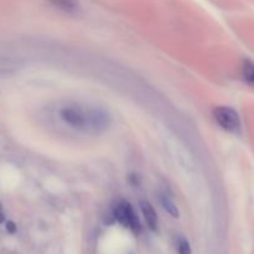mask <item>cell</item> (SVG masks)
<instances>
[{
    "label": "cell",
    "mask_w": 254,
    "mask_h": 254,
    "mask_svg": "<svg viewBox=\"0 0 254 254\" xmlns=\"http://www.w3.org/2000/svg\"><path fill=\"white\" fill-rule=\"evenodd\" d=\"M113 215L114 218H116L122 226L130 228L135 235H139V233H140V222H139L138 216L135 215L130 203L127 202V201H121L119 203H117V206L113 210Z\"/></svg>",
    "instance_id": "cell-1"
},
{
    "label": "cell",
    "mask_w": 254,
    "mask_h": 254,
    "mask_svg": "<svg viewBox=\"0 0 254 254\" xmlns=\"http://www.w3.org/2000/svg\"><path fill=\"white\" fill-rule=\"evenodd\" d=\"M213 117L220 127L225 130L235 133L241 128V119L237 112L231 107L221 106L213 109Z\"/></svg>",
    "instance_id": "cell-2"
},
{
    "label": "cell",
    "mask_w": 254,
    "mask_h": 254,
    "mask_svg": "<svg viewBox=\"0 0 254 254\" xmlns=\"http://www.w3.org/2000/svg\"><path fill=\"white\" fill-rule=\"evenodd\" d=\"M61 118L74 129L87 128V114L78 107H64L60 112Z\"/></svg>",
    "instance_id": "cell-3"
},
{
    "label": "cell",
    "mask_w": 254,
    "mask_h": 254,
    "mask_svg": "<svg viewBox=\"0 0 254 254\" xmlns=\"http://www.w3.org/2000/svg\"><path fill=\"white\" fill-rule=\"evenodd\" d=\"M87 128L93 129L94 131H102L106 130L109 126V118L108 113L103 109H92L88 114H87Z\"/></svg>",
    "instance_id": "cell-4"
},
{
    "label": "cell",
    "mask_w": 254,
    "mask_h": 254,
    "mask_svg": "<svg viewBox=\"0 0 254 254\" xmlns=\"http://www.w3.org/2000/svg\"><path fill=\"white\" fill-rule=\"evenodd\" d=\"M139 207H140L141 212H143V216L145 218L146 225L149 226V228L151 231L158 230V215H156L151 203L146 200H140L139 201Z\"/></svg>",
    "instance_id": "cell-5"
},
{
    "label": "cell",
    "mask_w": 254,
    "mask_h": 254,
    "mask_svg": "<svg viewBox=\"0 0 254 254\" xmlns=\"http://www.w3.org/2000/svg\"><path fill=\"white\" fill-rule=\"evenodd\" d=\"M159 196H160L159 198H160V202H161V205H163L164 210H165L169 215L173 216L174 218H178L180 213H179V210H178V207L175 206V203L170 200V197H169L166 193H160Z\"/></svg>",
    "instance_id": "cell-6"
},
{
    "label": "cell",
    "mask_w": 254,
    "mask_h": 254,
    "mask_svg": "<svg viewBox=\"0 0 254 254\" xmlns=\"http://www.w3.org/2000/svg\"><path fill=\"white\" fill-rule=\"evenodd\" d=\"M49 1L55 7H57L60 10H64V11L72 12L74 10H77V7H78V4H77L76 0H49Z\"/></svg>",
    "instance_id": "cell-7"
},
{
    "label": "cell",
    "mask_w": 254,
    "mask_h": 254,
    "mask_svg": "<svg viewBox=\"0 0 254 254\" xmlns=\"http://www.w3.org/2000/svg\"><path fill=\"white\" fill-rule=\"evenodd\" d=\"M242 74L245 79L250 83L254 84V62L251 60H243L242 64Z\"/></svg>",
    "instance_id": "cell-8"
},
{
    "label": "cell",
    "mask_w": 254,
    "mask_h": 254,
    "mask_svg": "<svg viewBox=\"0 0 254 254\" xmlns=\"http://www.w3.org/2000/svg\"><path fill=\"white\" fill-rule=\"evenodd\" d=\"M178 252L179 254H191L190 243L185 238H180L178 242Z\"/></svg>",
    "instance_id": "cell-9"
},
{
    "label": "cell",
    "mask_w": 254,
    "mask_h": 254,
    "mask_svg": "<svg viewBox=\"0 0 254 254\" xmlns=\"http://www.w3.org/2000/svg\"><path fill=\"white\" fill-rule=\"evenodd\" d=\"M6 231L9 233H15V232H16V225H15V223L12 222V221H7Z\"/></svg>",
    "instance_id": "cell-10"
},
{
    "label": "cell",
    "mask_w": 254,
    "mask_h": 254,
    "mask_svg": "<svg viewBox=\"0 0 254 254\" xmlns=\"http://www.w3.org/2000/svg\"><path fill=\"white\" fill-rule=\"evenodd\" d=\"M4 221V213H2V208H1V205H0V223Z\"/></svg>",
    "instance_id": "cell-11"
}]
</instances>
